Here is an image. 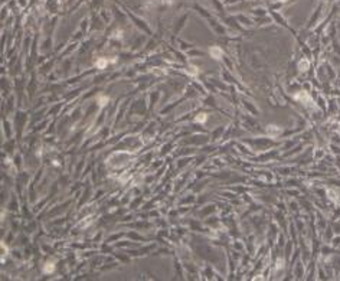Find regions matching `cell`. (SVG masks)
I'll use <instances>...</instances> for the list:
<instances>
[{
  "label": "cell",
  "instance_id": "obj_1",
  "mask_svg": "<svg viewBox=\"0 0 340 281\" xmlns=\"http://www.w3.org/2000/svg\"><path fill=\"white\" fill-rule=\"evenodd\" d=\"M296 100H297V101H301L303 104H306V105H307V101L310 102V104H313V101H311V98H310V95H308L307 92H300V94H296Z\"/></svg>",
  "mask_w": 340,
  "mask_h": 281
},
{
  "label": "cell",
  "instance_id": "obj_2",
  "mask_svg": "<svg viewBox=\"0 0 340 281\" xmlns=\"http://www.w3.org/2000/svg\"><path fill=\"white\" fill-rule=\"evenodd\" d=\"M110 62H115V59H105V58H99L98 61L95 62V67L99 68V69H104V68L110 64Z\"/></svg>",
  "mask_w": 340,
  "mask_h": 281
},
{
  "label": "cell",
  "instance_id": "obj_3",
  "mask_svg": "<svg viewBox=\"0 0 340 281\" xmlns=\"http://www.w3.org/2000/svg\"><path fill=\"white\" fill-rule=\"evenodd\" d=\"M209 54L212 55V58L219 59L220 56H222V49L218 48V46H213V48H210V49H209Z\"/></svg>",
  "mask_w": 340,
  "mask_h": 281
},
{
  "label": "cell",
  "instance_id": "obj_4",
  "mask_svg": "<svg viewBox=\"0 0 340 281\" xmlns=\"http://www.w3.org/2000/svg\"><path fill=\"white\" fill-rule=\"evenodd\" d=\"M54 270H55V264H52V262H46V264H45L43 272L49 274V272H54Z\"/></svg>",
  "mask_w": 340,
  "mask_h": 281
},
{
  "label": "cell",
  "instance_id": "obj_5",
  "mask_svg": "<svg viewBox=\"0 0 340 281\" xmlns=\"http://www.w3.org/2000/svg\"><path fill=\"white\" fill-rule=\"evenodd\" d=\"M308 67H310V64H308L307 59H303V61L298 64V69H300V71H306Z\"/></svg>",
  "mask_w": 340,
  "mask_h": 281
},
{
  "label": "cell",
  "instance_id": "obj_6",
  "mask_svg": "<svg viewBox=\"0 0 340 281\" xmlns=\"http://www.w3.org/2000/svg\"><path fill=\"white\" fill-rule=\"evenodd\" d=\"M206 118H208V117H206V114H199L198 117L195 118V121H198V123H205V121H206Z\"/></svg>",
  "mask_w": 340,
  "mask_h": 281
},
{
  "label": "cell",
  "instance_id": "obj_7",
  "mask_svg": "<svg viewBox=\"0 0 340 281\" xmlns=\"http://www.w3.org/2000/svg\"><path fill=\"white\" fill-rule=\"evenodd\" d=\"M280 131H281L280 128H274L273 125H270V127H268V133H270V134H278Z\"/></svg>",
  "mask_w": 340,
  "mask_h": 281
},
{
  "label": "cell",
  "instance_id": "obj_8",
  "mask_svg": "<svg viewBox=\"0 0 340 281\" xmlns=\"http://www.w3.org/2000/svg\"><path fill=\"white\" fill-rule=\"evenodd\" d=\"M98 102H101V105H105L108 102V97H98Z\"/></svg>",
  "mask_w": 340,
  "mask_h": 281
},
{
  "label": "cell",
  "instance_id": "obj_9",
  "mask_svg": "<svg viewBox=\"0 0 340 281\" xmlns=\"http://www.w3.org/2000/svg\"><path fill=\"white\" fill-rule=\"evenodd\" d=\"M281 264H283V259L280 258V259H278V261H277V270H280V268H283V265H281Z\"/></svg>",
  "mask_w": 340,
  "mask_h": 281
},
{
  "label": "cell",
  "instance_id": "obj_10",
  "mask_svg": "<svg viewBox=\"0 0 340 281\" xmlns=\"http://www.w3.org/2000/svg\"><path fill=\"white\" fill-rule=\"evenodd\" d=\"M278 1H285V0H278Z\"/></svg>",
  "mask_w": 340,
  "mask_h": 281
}]
</instances>
